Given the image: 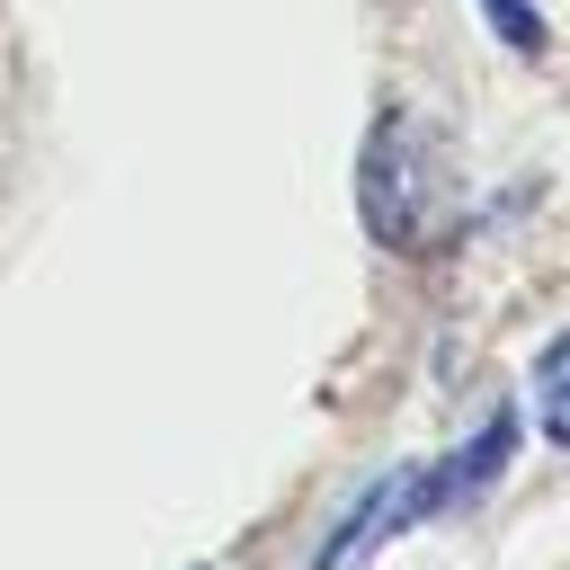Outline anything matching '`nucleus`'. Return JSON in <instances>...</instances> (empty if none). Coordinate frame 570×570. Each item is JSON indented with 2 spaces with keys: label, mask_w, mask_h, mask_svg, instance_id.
<instances>
[{
  "label": "nucleus",
  "mask_w": 570,
  "mask_h": 570,
  "mask_svg": "<svg viewBox=\"0 0 570 570\" xmlns=\"http://www.w3.org/2000/svg\"><path fill=\"white\" fill-rule=\"evenodd\" d=\"M534 419H543L552 445H570V330L534 356Z\"/></svg>",
  "instance_id": "f03ea898"
},
{
  "label": "nucleus",
  "mask_w": 570,
  "mask_h": 570,
  "mask_svg": "<svg viewBox=\"0 0 570 570\" xmlns=\"http://www.w3.org/2000/svg\"><path fill=\"white\" fill-rule=\"evenodd\" d=\"M356 205H365V232H374L383 249H428V240H445V223H454V178H445L436 134H428L410 107H383V116H374L365 160H356Z\"/></svg>",
  "instance_id": "f257e3e1"
},
{
  "label": "nucleus",
  "mask_w": 570,
  "mask_h": 570,
  "mask_svg": "<svg viewBox=\"0 0 570 570\" xmlns=\"http://www.w3.org/2000/svg\"><path fill=\"white\" fill-rule=\"evenodd\" d=\"M481 18H490V36H499L508 53H543V18H534L525 0H481Z\"/></svg>",
  "instance_id": "7ed1b4c3"
}]
</instances>
